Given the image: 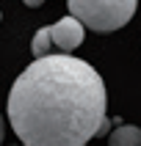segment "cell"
<instances>
[{
	"mask_svg": "<svg viewBox=\"0 0 141 146\" xmlns=\"http://www.w3.org/2000/svg\"><path fill=\"white\" fill-rule=\"evenodd\" d=\"M105 83L89 61L41 55L11 86L8 121L25 146H83L105 119Z\"/></svg>",
	"mask_w": 141,
	"mask_h": 146,
	"instance_id": "obj_1",
	"label": "cell"
},
{
	"mask_svg": "<svg viewBox=\"0 0 141 146\" xmlns=\"http://www.w3.org/2000/svg\"><path fill=\"white\" fill-rule=\"evenodd\" d=\"M66 8L89 31L111 33L124 28L136 17L138 0H66Z\"/></svg>",
	"mask_w": 141,
	"mask_h": 146,
	"instance_id": "obj_2",
	"label": "cell"
},
{
	"mask_svg": "<svg viewBox=\"0 0 141 146\" xmlns=\"http://www.w3.org/2000/svg\"><path fill=\"white\" fill-rule=\"evenodd\" d=\"M50 33H53V44H55L61 52H72L83 44V36H86V25L78 19L75 14L58 19L55 25H50Z\"/></svg>",
	"mask_w": 141,
	"mask_h": 146,
	"instance_id": "obj_3",
	"label": "cell"
},
{
	"mask_svg": "<svg viewBox=\"0 0 141 146\" xmlns=\"http://www.w3.org/2000/svg\"><path fill=\"white\" fill-rule=\"evenodd\" d=\"M108 141H111V146H141V130L136 127V124H119L111 135H108Z\"/></svg>",
	"mask_w": 141,
	"mask_h": 146,
	"instance_id": "obj_4",
	"label": "cell"
},
{
	"mask_svg": "<svg viewBox=\"0 0 141 146\" xmlns=\"http://www.w3.org/2000/svg\"><path fill=\"white\" fill-rule=\"evenodd\" d=\"M50 41H53V33H50V28H39V31H36V36H33V44H31V52H33V58L47 55Z\"/></svg>",
	"mask_w": 141,
	"mask_h": 146,
	"instance_id": "obj_5",
	"label": "cell"
},
{
	"mask_svg": "<svg viewBox=\"0 0 141 146\" xmlns=\"http://www.w3.org/2000/svg\"><path fill=\"white\" fill-rule=\"evenodd\" d=\"M108 127H111V121H108V119H102V124H100L97 135H108Z\"/></svg>",
	"mask_w": 141,
	"mask_h": 146,
	"instance_id": "obj_6",
	"label": "cell"
},
{
	"mask_svg": "<svg viewBox=\"0 0 141 146\" xmlns=\"http://www.w3.org/2000/svg\"><path fill=\"white\" fill-rule=\"evenodd\" d=\"M22 3H25V6H28V8H39L41 3H44V0H22Z\"/></svg>",
	"mask_w": 141,
	"mask_h": 146,
	"instance_id": "obj_7",
	"label": "cell"
},
{
	"mask_svg": "<svg viewBox=\"0 0 141 146\" xmlns=\"http://www.w3.org/2000/svg\"><path fill=\"white\" fill-rule=\"evenodd\" d=\"M0 143H3V116H0Z\"/></svg>",
	"mask_w": 141,
	"mask_h": 146,
	"instance_id": "obj_8",
	"label": "cell"
}]
</instances>
